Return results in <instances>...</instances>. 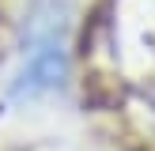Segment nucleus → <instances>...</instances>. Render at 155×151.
Returning <instances> with one entry per match:
<instances>
[{"mask_svg": "<svg viewBox=\"0 0 155 151\" xmlns=\"http://www.w3.org/2000/svg\"><path fill=\"white\" fill-rule=\"evenodd\" d=\"M64 34H68V23L57 4H45L42 11H34L27 45H23V64H19V76H15V95L19 98L45 95L64 79V68H68Z\"/></svg>", "mask_w": 155, "mask_h": 151, "instance_id": "f257e3e1", "label": "nucleus"}]
</instances>
